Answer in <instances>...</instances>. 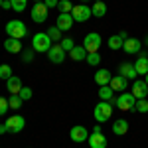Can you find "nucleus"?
I'll return each instance as SVG.
<instances>
[{
    "label": "nucleus",
    "mask_w": 148,
    "mask_h": 148,
    "mask_svg": "<svg viewBox=\"0 0 148 148\" xmlns=\"http://www.w3.org/2000/svg\"><path fill=\"white\" fill-rule=\"evenodd\" d=\"M0 8H2V0H0Z\"/></svg>",
    "instance_id": "44"
},
{
    "label": "nucleus",
    "mask_w": 148,
    "mask_h": 148,
    "mask_svg": "<svg viewBox=\"0 0 148 148\" xmlns=\"http://www.w3.org/2000/svg\"><path fill=\"white\" fill-rule=\"evenodd\" d=\"M47 59H49L51 63H56V65L63 63V61H65V51H63V47L59 46V44H53V46L49 47V51H47Z\"/></svg>",
    "instance_id": "10"
},
{
    "label": "nucleus",
    "mask_w": 148,
    "mask_h": 148,
    "mask_svg": "<svg viewBox=\"0 0 148 148\" xmlns=\"http://www.w3.org/2000/svg\"><path fill=\"white\" fill-rule=\"evenodd\" d=\"M59 46L63 47V51H65V53H67V51H71V49H73V47L77 46V44H75V42H73V40H71V38H63V40H61V42H59Z\"/></svg>",
    "instance_id": "29"
},
{
    "label": "nucleus",
    "mask_w": 148,
    "mask_h": 148,
    "mask_svg": "<svg viewBox=\"0 0 148 148\" xmlns=\"http://www.w3.org/2000/svg\"><path fill=\"white\" fill-rule=\"evenodd\" d=\"M134 69H136L138 75H146L148 73V57H146V53H140V56H138V59L134 61Z\"/></svg>",
    "instance_id": "20"
},
{
    "label": "nucleus",
    "mask_w": 148,
    "mask_h": 148,
    "mask_svg": "<svg viewBox=\"0 0 148 148\" xmlns=\"http://www.w3.org/2000/svg\"><path fill=\"white\" fill-rule=\"evenodd\" d=\"M123 44H125V42L119 38V34L111 36V38H109V42H107V46L111 47V49H123Z\"/></svg>",
    "instance_id": "25"
},
{
    "label": "nucleus",
    "mask_w": 148,
    "mask_h": 148,
    "mask_svg": "<svg viewBox=\"0 0 148 148\" xmlns=\"http://www.w3.org/2000/svg\"><path fill=\"white\" fill-rule=\"evenodd\" d=\"M144 81H146V85H148V73H146V75H144Z\"/></svg>",
    "instance_id": "41"
},
{
    "label": "nucleus",
    "mask_w": 148,
    "mask_h": 148,
    "mask_svg": "<svg viewBox=\"0 0 148 148\" xmlns=\"http://www.w3.org/2000/svg\"><path fill=\"white\" fill-rule=\"evenodd\" d=\"M10 8H12L10 0H2V10H10Z\"/></svg>",
    "instance_id": "38"
},
{
    "label": "nucleus",
    "mask_w": 148,
    "mask_h": 148,
    "mask_svg": "<svg viewBox=\"0 0 148 148\" xmlns=\"http://www.w3.org/2000/svg\"><path fill=\"white\" fill-rule=\"evenodd\" d=\"M44 4L47 6V10H51V8H56L57 4H59V0H44Z\"/></svg>",
    "instance_id": "37"
},
{
    "label": "nucleus",
    "mask_w": 148,
    "mask_h": 148,
    "mask_svg": "<svg viewBox=\"0 0 148 148\" xmlns=\"http://www.w3.org/2000/svg\"><path fill=\"white\" fill-rule=\"evenodd\" d=\"M69 57H71L73 61H83V59H87V49L83 46H75L69 51Z\"/></svg>",
    "instance_id": "22"
},
{
    "label": "nucleus",
    "mask_w": 148,
    "mask_h": 148,
    "mask_svg": "<svg viewBox=\"0 0 148 148\" xmlns=\"http://www.w3.org/2000/svg\"><path fill=\"white\" fill-rule=\"evenodd\" d=\"M22 79L18 77V75H12L10 79H6V89L10 91V95H20L22 91Z\"/></svg>",
    "instance_id": "13"
},
{
    "label": "nucleus",
    "mask_w": 148,
    "mask_h": 148,
    "mask_svg": "<svg viewBox=\"0 0 148 148\" xmlns=\"http://www.w3.org/2000/svg\"><path fill=\"white\" fill-rule=\"evenodd\" d=\"M47 6L44 2H36L34 6H32V12H30V16H32V20L36 24H44L47 20Z\"/></svg>",
    "instance_id": "8"
},
{
    "label": "nucleus",
    "mask_w": 148,
    "mask_h": 148,
    "mask_svg": "<svg viewBox=\"0 0 148 148\" xmlns=\"http://www.w3.org/2000/svg\"><path fill=\"white\" fill-rule=\"evenodd\" d=\"M83 47L87 49V53L99 51L101 49V36L97 34V32H89V34L85 36V40H83Z\"/></svg>",
    "instance_id": "6"
},
{
    "label": "nucleus",
    "mask_w": 148,
    "mask_h": 148,
    "mask_svg": "<svg viewBox=\"0 0 148 148\" xmlns=\"http://www.w3.org/2000/svg\"><path fill=\"white\" fill-rule=\"evenodd\" d=\"M10 2H12V10L16 12H24L28 6V0H10Z\"/></svg>",
    "instance_id": "30"
},
{
    "label": "nucleus",
    "mask_w": 148,
    "mask_h": 148,
    "mask_svg": "<svg viewBox=\"0 0 148 148\" xmlns=\"http://www.w3.org/2000/svg\"><path fill=\"white\" fill-rule=\"evenodd\" d=\"M113 132L116 134V136L126 134V132H128V121H125V119H116V121L113 123Z\"/></svg>",
    "instance_id": "21"
},
{
    "label": "nucleus",
    "mask_w": 148,
    "mask_h": 148,
    "mask_svg": "<svg viewBox=\"0 0 148 148\" xmlns=\"http://www.w3.org/2000/svg\"><path fill=\"white\" fill-rule=\"evenodd\" d=\"M140 47H142V42L138 40V38H128L125 40V44H123V49H125L126 53H140Z\"/></svg>",
    "instance_id": "12"
},
{
    "label": "nucleus",
    "mask_w": 148,
    "mask_h": 148,
    "mask_svg": "<svg viewBox=\"0 0 148 148\" xmlns=\"http://www.w3.org/2000/svg\"><path fill=\"white\" fill-rule=\"evenodd\" d=\"M10 109V105H8V99L6 97H0V116L2 114H6V111Z\"/></svg>",
    "instance_id": "36"
},
{
    "label": "nucleus",
    "mask_w": 148,
    "mask_h": 148,
    "mask_svg": "<svg viewBox=\"0 0 148 148\" xmlns=\"http://www.w3.org/2000/svg\"><path fill=\"white\" fill-rule=\"evenodd\" d=\"M134 111H138V113H148V99H136Z\"/></svg>",
    "instance_id": "31"
},
{
    "label": "nucleus",
    "mask_w": 148,
    "mask_h": 148,
    "mask_svg": "<svg viewBox=\"0 0 148 148\" xmlns=\"http://www.w3.org/2000/svg\"><path fill=\"white\" fill-rule=\"evenodd\" d=\"M22 97H20V95H10V97H8V105H10V109L12 111H18V109H20V107H22Z\"/></svg>",
    "instance_id": "26"
},
{
    "label": "nucleus",
    "mask_w": 148,
    "mask_h": 148,
    "mask_svg": "<svg viewBox=\"0 0 148 148\" xmlns=\"http://www.w3.org/2000/svg\"><path fill=\"white\" fill-rule=\"evenodd\" d=\"M69 136H71L73 142H85V140H89V130L83 125H75V126H71Z\"/></svg>",
    "instance_id": "11"
},
{
    "label": "nucleus",
    "mask_w": 148,
    "mask_h": 148,
    "mask_svg": "<svg viewBox=\"0 0 148 148\" xmlns=\"http://www.w3.org/2000/svg\"><path fill=\"white\" fill-rule=\"evenodd\" d=\"M132 95H134L136 99H146L148 97L146 81H134V83H132Z\"/></svg>",
    "instance_id": "16"
},
{
    "label": "nucleus",
    "mask_w": 148,
    "mask_h": 148,
    "mask_svg": "<svg viewBox=\"0 0 148 148\" xmlns=\"http://www.w3.org/2000/svg\"><path fill=\"white\" fill-rule=\"evenodd\" d=\"M95 2H101V0H95Z\"/></svg>",
    "instance_id": "46"
},
{
    "label": "nucleus",
    "mask_w": 148,
    "mask_h": 148,
    "mask_svg": "<svg viewBox=\"0 0 148 148\" xmlns=\"http://www.w3.org/2000/svg\"><path fill=\"white\" fill-rule=\"evenodd\" d=\"M51 46H53V42H51V38L47 36V32H38V34L32 38V49L38 51V53H47Z\"/></svg>",
    "instance_id": "1"
},
{
    "label": "nucleus",
    "mask_w": 148,
    "mask_h": 148,
    "mask_svg": "<svg viewBox=\"0 0 148 148\" xmlns=\"http://www.w3.org/2000/svg\"><path fill=\"white\" fill-rule=\"evenodd\" d=\"M12 77V67L10 65H8V63H2V65H0V79H10Z\"/></svg>",
    "instance_id": "28"
},
{
    "label": "nucleus",
    "mask_w": 148,
    "mask_h": 148,
    "mask_svg": "<svg viewBox=\"0 0 148 148\" xmlns=\"http://www.w3.org/2000/svg\"><path fill=\"white\" fill-rule=\"evenodd\" d=\"M71 16H73V20H75V22H87V20L93 16L91 6H87V4H77V6H73Z\"/></svg>",
    "instance_id": "7"
},
{
    "label": "nucleus",
    "mask_w": 148,
    "mask_h": 148,
    "mask_svg": "<svg viewBox=\"0 0 148 148\" xmlns=\"http://www.w3.org/2000/svg\"><path fill=\"white\" fill-rule=\"evenodd\" d=\"M111 79H113V75H111V71H109V69H97V71H95V83H97L99 87L109 85Z\"/></svg>",
    "instance_id": "18"
},
{
    "label": "nucleus",
    "mask_w": 148,
    "mask_h": 148,
    "mask_svg": "<svg viewBox=\"0 0 148 148\" xmlns=\"http://www.w3.org/2000/svg\"><path fill=\"white\" fill-rule=\"evenodd\" d=\"M89 146L91 148H107V136L103 132H93L89 134Z\"/></svg>",
    "instance_id": "14"
},
{
    "label": "nucleus",
    "mask_w": 148,
    "mask_h": 148,
    "mask_svg": "<svg viewBox=\"0 0 148 148\" xmlns=\"http://www.w3.org/2000/svg\"><path fill=\"white\" fill-rule=\"evenodd\" d=\"M4 132H8L6 130V125H0V134H4Z\"/></svg>",
    "instance_id": "40"
},
{
    "label": "nucleus",
    "mask_w": 148,
    "mask_h": 148,
    "mask_svg": "<svg viewBox=\"0 0 148 148\" xmlns=\"http://www.w3.org/2000/svg\"><path fill=\"white\" fill-rule=\"evenodd\" d=\"M73 16H71V12H59V16H57L56 20V26L61 30V32H69L71 28H73Z\"/></svg>",
    "instance_id": "9"
},
{
    "label": "nucleus",
    "mask_w": 148,
    "mask_h": 148,
    "mask_svg": "<svg viewBox=\"0 0 148 148\" xmlns=\"http://www.w3.org/2000/svg\"><path fill=\"white\" fill-rule=\"evenodd\" d=\"M26 34H28V28H26V24L22 20H10V22H6V36L8 38L22 40Z\"/></svg>",
    "instance_id": "3"
},
{
    "label": "nucleus",
    "mask_w": 148,
    "mask_h": 148,
    "mask_svg": "<svg viewBox=\"0 0 148 148\" xmlns=\"http://www.w3.org/2000/svg\"><path fill=\"white\" fill-rule=\"evenodd\" d=\"M4 49H6L8 53H20V51H22V40L6 38V40H4Z\"/></svg>",
    "instance_id": "17"
},
{
    "label": "nucleus",
    "mask_w": 148,
    "mask_h": 148,
    "mask_svg": "<svg viewBox=\"0 0 148 148\" xmlns=\"http://www.w3.org/2000/svg\"><path fill=\"white\" fill-rule=\"evenodd\" d=\"M34 2H44V0H34Z\"/></svg>",
    "instance_id": "43"
},
{
    "label": "nucleus",
    "mask_w": 148,
    "mask_h": 148,
    "mask_svg": "<svg viewBox=\"0 0 148 148\" xmlns=\"http://www.w3.org/2000/svg\"><path fill=\"white\" fill-rule=\"evenodd\" d=\"M20 97H22V101H30V99H32V89L24 85L22 91H20Z\"/></svg>",
    "instance_id": "35"
},
{
    "label": "nucleus",
    "mask_w": 148,
    "mask_h": 148,
    "mask_svg": "<svg viewBox=\"0 0 148 148\" xmlns=\"http://www.w3.org/2000/svg\"><path fill=\"white\" fill-rule=\"evenodd\" d=\"M34 56H36V51L30 47V49H22V61L24 63H32L34 61Z\"/></svg>",
    "instance_id": "32"
},
{
    "label": "nucleus",
    "mask_w": 148,
    "mask_h": 148,
    "mask_svg": "<svg viewBox=\"0 0 148 148\" xmlns=\"http://www.w3.org/2000/svg\"><path fill=\"white\" fill-rule=\"evenodd\" d=\"M114 97V91L111 89V85H103V87H99V99L101 101H111Z\"/></svg>",
    "instance_id": "24"
},
{
    "label": "nucleus",
    "mask_w": 148,
    "mask_h": 148,
    "mask_svg": "<svg viewBox=\"0 0 148 148\" xmlns=\"http://www.w3.org/2000/svg\"><path fill=\"white\" fill-rule=\"evenodd\" d=\"M119 38H121V40L125 42V40H128V34H126L125 30H123V32H119Z\"/></svg>",
    "instance_id": "39"
},
{
    "label": "nucleus",
    "mask_w": 148,
    "mask_h": 148,
    "mask_svg": "<svg viewBox=\"0 0 148 148\" xmlns=\"http://www.w3.org/2000/svg\"><path fill=\"white\" fill-rule=\"evenodd\" d=\"M93 116H95V121L97 123H107L111 116H113V105L109 101H99L95 105V109H93Z\"/></svg>",
    "instance_id": "2"
},
{
    "label": "nucleus",
    "mask_w": 148,
    "mask_h": 148,
    "mask_svg": "<svg viewBox=\"0 0 148 148\" xmlns=\"http://www.w3.org/2000/svg\"><path fill=\"white\" fill-rule=\"evenodd\" d=\"M6 130L8 132H12V134H18V132H22L24 126H26V121H24L22 114H12V116H8L6 119Z\"/></svg>",
    "instance_id": "4"
},
{
    "label": "nucleus",
    "mask_w": 148,
    "mask_h": 148,
    "mask_svg": "<svg viewBox=\"0 0 148 148\" xmlns=\"http://www.w3.org/2000/svg\"><path fill=\"white\" fill-rule=\"evenodd\" d=\"M146 44H148V36H146Z\"/></svg>",
    "instance_id": "45"
},
{
    "label": "nucleus",
    "mask_w": 148,
    "mask_h": 148,
    "mask_svg": "<svg viewBox=\"0 0 148 148\" xmlns=\"http://www.w3.org/2000/svg\"><path fill=\"white\" fill-rule=\"evenodd\" d=\"M119 75H123V77H126V79H136V69H134V63H128V61H125V63H121V67H119Z\"/></svg>",
    "instance_id": "15"
},
{
    "label": "nucleus",
    "mask_w": 148,
    "mask_h": 148,
    "mask_svg": "<svg viewBox=\"0 0 148 148\" xmlns=\"http://www.w3.org/2000/svg\"><path fill=\"white\" fill-rule=\"evenodd\" d=\"M47 36H49V38H51V42H61V40H63V38H61V30H59V28H53V26H51V28H47Z\"/></svg>",
    "instance_id": "27"
},
{
    "label": "nucleus",
    "mask_w": 148,
    "mask_h": 148,
    "mask_svg": "<svg viewBox=\"0 0 148 148\" xmlns=\"http://www.w3.org/2000/svg\"><path fill=\"white\" fill-rule=\"evenodd\" d=\"M146 57H148V53H146Z\"/></svg>",
    "instance_id": "47"
},
{
    "label": "nucleus",
    "mask_w": 148,
    "mask_h": 148,
    "mask_svg": "<svg viewBox=\"0 0 148 148\" xmlns=\"http://www.w3.org/2000/svg\"><path fill=\"white\" fill-rule=\"evenodd\" d=\"M134 105H136V97L132 93L123 91L119 97H116V107L121 111H134Z\"/></svg>",
    "instance_id": "5"
},
{
    "label": "nucleus",
    "mask_w": 148,
    "mask_h": 148,
    "mask_svg": "<svg viewBox=\"0 0 148 148\" xmlns=\"http://www.w3.org/2000/svg\"><path fill=\"white\" fill-rule=\"evenodd\" d=\"M57 8H59V12H71L73 10V4H71V0H59Z\"/></svg>",
    "instance_id": "34"
},
{
    "label": "nucleus",
    "mask_w": 148,
    "mask_h": 148,
    "mask_svg": "<svg viewBox=\"0 0 148 148\" xmlns=\"http://www.w3.org/2000/svg\"><path fill=\"white\" fill-rule=\"evenodd\" d=\"M87 2H89V0H81V4H87Z\"/></svg>",
    "instance_id": "42"
},
{
    "label": "nucleus",
    "mask_w": 148,
    "mask_h": 148,
    "mask_svg": "<svg viewBox=\"0 0 148 148\" xmlns=\"http://www.w3.org/2000/svg\"><path fill=\"white\" fill-rule=\"evenodd\" d=\"M91 12H93L95 18H103V16L107 14V4H105L103 0H101V2H95V4L91 6Z\"/></svg>",
    "instance_id": "23"
},
{
    "label": "nucleus",
    "mask_w": 148,
    "mask_h": 148,
    "mask_svg": "<svg viewBox=\"0 0 148 148\" xmlns=\"http://www.w3.org/2000/svg\"><path fill=\"white\" fill-rule=\"evenodd\" d=\"M87 63L89 65H99L101 63V56H99V51H95V53H87Z\"/></svg>",
    "instance_id": "33"
},
{
    "label": "nucleus",
    "mask_w": 148,
    "mask_h": 148,
    "mask_svg": "<svg viewBox=\"0 0 148 148\" xmlns=\"http://www.w3.org/2000/svg\"><path fill=\"white\" fill-rule=\"evenodd\" d=\"M111 89L113 91H126V87H128V79L123 77V75H113V79H111Z\"/></svg>",
    "instance_id": "19"
}]
</instances>
